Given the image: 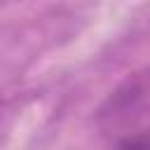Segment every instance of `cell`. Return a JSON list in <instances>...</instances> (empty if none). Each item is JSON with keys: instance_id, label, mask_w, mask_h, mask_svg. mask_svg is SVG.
Segmentation results:
<instances>
[{"instance_id": "1", "label": "cell", "mask_w": 150, "mask_h": 150, "mask_svg": "<svg viewBox=\"0 0 150 150\" xmlns=\"http://www.w3.org/2000/svg\"><path fill=\"white\" fill-rule=\"evenodd\" d=\"M150 108V75H138L134 80H127L108 101L103 108V117L110 120V124H129L145 115Z\"/></svg>"}, {"instance_id": "2", "label": "cell", "mask_w": 150, "mask_h": 150, "mask_svg": "<svg viewBox=\"0 0 150 150\" xmlns=\"http://www.w3.org/2000/svg\"><path fill=\"white\" fill-rule=\"evenodd\" d=\"M117 150H150V129L127 134L117 143Z\"/></svg>"}]
</instances>
